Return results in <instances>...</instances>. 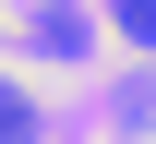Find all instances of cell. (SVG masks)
<instances>
[{"instance_id": "7a4b0ae2", "label": "cell", "mask_w": 156, "mask_h": 144, "mask_svg": "<svg viewBox=\"0 0 156 144\" xmlns=\"http://www.w3.org/2000/svg\"><path fill=\"white\" fill-rule=\"evenodd\" d=\"M0 144H36V96L24 84H0Z\"/></svg>"}, {"instance_id": "6da1fadb", "label": "cell", "mask_w": 156, "mask_h": 144, "mask_svg": "<svg viewBox=\"0 0 156 144\" xmlns=\"http://www.w3.org/2000/svg\"><path fill=\"white\" fill-rule=\"evenodd\" d=\"M108 36L132 48V60H156V0H108Z\"/></svg>"}, {"instance_id": "3957f363", "label": "cell", "mask_w": 156, "mask_h": 144, "mask_svg": "<svg viewBox=\"0 0 156 144\" xmlns=\"http://www.w3.org/2000/svg\"><path fill=\"white\" fill-rule=\"evenodd\" d=\"M0 48H12V24H0Z\"/></svg>"}]
</instances>
